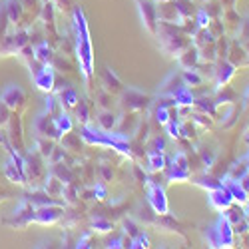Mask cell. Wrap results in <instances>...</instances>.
I'll return each mask as SVG.
<instances>
[{
    "instance_id": "obj_32",
    "label": "cell",
    "mask_w": 249,
    "mask_h": 249,
    "mask_svg": "<svg viewBox=\"0 0 249 249\" xmlns=\"http://www.w3.org/2000/svg\"><path fill=\"white\" fill-rule=\"evenodd\" d=\"M92 227H94L96 231H100V233H108L110 230H114L112 221H110V219H104L102 215H98V217L92 219Z\"/></svg>"
},
{
    "instance_id": "obj_23",
    "label": "cell",
    "mask_w": 249,
    "mask_h": 249,
    "mask_svg": "<svg viewBox=\"0 0 249 249\" xmlns=\"http://www.w3.org/2000/svg\"><path fill=\"white\" fill-rule=\"evenodd\" d=\"M194 106L197 112L201 114H207L210 118H213L217 114V106H215V102L213 100H207V98H199V100H194Z\"/></svg>"
},
{
    "instance_id": "obj_30",
    "label": "cell",
    "mask_w": 249,
    "mask_h": 249,
    "mask_svg": "<svg viewBox=\"0 0 249 249\" xmlns=\"http://www.w3.org/2000/svg\"><path fill=\"white\" fill-rule=\"evenodd\" d=\"M196 183L199 185V188H205V190H217V188H221V181H217L215 178H210V176H201V178H197L196 179Z\"/></svg>"
},
{
    "instance_id": "obj_31",
    "label": "cell",
    "mask_w": 249,
    "mask_h": 249,
    "mask_svg": "<svg viewBox=\"0 0 249 249\" xmlns=\"http://www.w3.org/2000/svg\"><path fill=\"white\" fill-rule=\"evenodd\" d=\"M223 217H225L227 221H230L231 225H235V223H237L239 219H243L245 215H243V210H241V207H233V205H230V207L225 210Z\"/></svg>"
},
{
    "instance_id": "obj_8",
    "label": "cell",
    "mask_w": 249,
    "mask_h": 249,
    "mask_svg": "<svg viewBox=\"0 0 249 249\" xmlns=\"http://www.w3.org/2000/svg\"><path fill=\"white\" fill-rule=\"evenodd\" d=\"M24 102H26V94L18 86H8L2 94V104L8 110H20L24 106Z\"/></svg>"
},
{
    "instance_id": "obj_40",
    "label": "cell",
    "mask_w": 249,
    "mask_h": 249,
    "mask_svg": "<svg viewBox=\"0 0 249 249\" xmlns=\"http://www.w3.org/2000/svg\"><path fill=\"white\" fill-rule=\"evenodd\" d=\"M192 122L196 124V126H201V128H210V126H212L210 116H207V114H201V112L194 114V116H192Z\"/></svg>"
},
{
    "instance_id": "obj_49",
    "label": "cell",
    "mask_w": 249,
    "mask_h": 249,
    "mask_svg": "<svg viewBox=\"0 0 249 249\" xmlns=\"http://www.w3.org/2000/svg\"><path fill=\"white\" fill-rule=\"evenodd\" d=\"M245 102L249 104V88H247V92H245Z\"/></svg>"
},
{
    "instance_id": "obj_47",
    "label": "cell",
    "mask_w": 249,
    "mask_h": 249,
    "mask_svg": "<svg viewBox=\"0 0 249 249\" xmlns=\"http://www.w3.org/2000/svg\"><path fill=\"white\" fill-rule=\"evenodd\" d=\"M100 172H102L104 179H110V178H112V172H110V168H108V165H102V168H100Z\"/></svg>"
},
{
    "instance_id": "obj_20",
    "label": "cell",
    "mask_w": 249,
    "mask_h": 249,
    "mask_svg": "<svg viewBox=\"0 0 249 249\" xmlns=\"http://www.w3.org/2000/svg\"><path fill=\"white\" fill-rule=\"evenodd\" d=\"M4 8H6V14H8V20H10V22H14V24H16L18 20L22 18V14H24L22 0H6Z\"/></svg>"
},
{
    "instance_id": "obj_7",
    "label": "cell",
    "mask_w": 249,
    "mask_h": 249,
    "mask_svg": "<svg viewBox=\"0 0 249 249\" xmlns=\"http://www.w3.org/2000/svg\"><path fill=\"white\" fill-rule=\"evenodd\" d=\"M210 205L217 212H225L230 205H233V197H231L230 190L225 188V183L221 185V188L210 192Z\"/></svg>"
},
{
    "instance_id": "obj_35",
    "label": "cell",
    "mask_w": 249,
    "mask_h": 249,
    "mask_svg": "<svg viewBox=\"0 0 249 249\" xmlns=\"http://www.w3.org/2000/svg\"><path fill=\"white\" fill-rule=\"evenodd\" d=\"M179 138H185V140L196 138V124H194V122H183V124H179Z\"/></svg>"
},
{
    "instance_id": "obj_24",
    "label": "cell",
    "mask_w": 249,
    "mask_h": 249,
    "mask_svg": "<svg viewBox=\"0 0 249 249\" xmlns=\"http://www.w3.org/2000/svg\"><path fill=\"white\" fill-rule=\"evenodd\" d=\"M148 163H150L152 172H161V170H165V165H168L163 152H148Z\"/></svg>"
},
{
    "instance_id": "obj_39",
    "label": "cell",
    "mask_w": 249,
    "mask_h": 249,
    "mask_svg": "<svg viewBox=\"0 0 249 249\" xmlns=\"http://www.w3.org/2000/svg\"><path fill=\"white\" fill-rule=\"evenodd\" d=\"M233 233H235V235H239V237L249 233V219H247V217L239 219V221L233 225Z\"/></svg>"
},
{
    "instance_id": "obj_2",
    "label": "cell",
    "mask_w": 249,
    "mask_h": 249,
    "mask_svg": "<svg viewBox=\"0 0 249 249\" xmlns=\"http://www.w3.org/2000/svg\"><path fill=\"white\" fill-rule=\"evenodd\" d=\"M156 34L161 42V48L170 54H176L179 56L183 50H188L192 46L188 34L183 32L181 26H176V24H170V22H161L158 20V28H156Z\"/></svg>"
},
{
    "instance_id": "obj_41",
    "label": "cell",
    "mask_w": 249,
    "mask_h": 249,
    "mask_svg": "<svg viewBox=\"0 0 249 249\" xmlns=\"http://www.w3.org/2000/svg\"><path fill=\"white\" fill-rule=\"evenodd\" d=\"M163 150H165V140L160 138V136L152 138L150 146H148V152H163Z\"/></svg>"
},
{
    "instance_id": "obj_15",
    "label": "cell",
    "mask_w": 249,
    "mask_h": 249,
    "mask_svg": "<svg viewBox=\"0 0 249 249\" xmlns=\"http://www.w3.org/2000/svg\"><path fill=\"white\" fill-rule=\"evenodd\" d=\"M225 188L230 190L233 201H237L239 205H243V203L249 199V194L239 185V179H230V178H225Z\"/></svg>"
},
{
    "instance_id": "obj_14",
    "label": "cell",
    "mask_w": 249,
    "mask_h": 249,
    "mask_svg": "<svg viewBox=\"0 0 249 249\" xmlns=\"http://www.w3.org/2000/svg\"><path fill=\"white\" fill-rule=\"evenodd\" d=\"M178 58H179V66H181L183 70L197 68V64H199V52H197L196 46H190L188 50H183Z\"/></svg>"
},
{
    "instance_id": "obj_45",
    "label": "cell",
    "mask_w": 249,
    "mask_h": 249,
    "mask_svg": "<svg viewBox=\"0 0 249 249\" xmlns=\"http://www.w3.org/2000/svg\"><path fill=\"white\" fill-rule=\"evenodd\" d=\"M92 192H94V197H96V199L108 197V190H106V185H104V183H96L94 188H92Z\"/></svg>"
},
{
    "instance_id": "obj_51",
    "label": "cell",
    "mask_w": 249,
    "mask_h": 249,
    "mask_svg": "<svg viewBox=\"0 0 249 249\" xmlns=\"http://www.w3.org/2000/svg\"><path fill=\"white\" fill-rule=\"evenodd\" d=\"M158 2H172V0H158Z\"/></svg>"
},
{
    "instance_id": "obj_17",
    "label": "cell",
    "mask_w": 249,
    "mask_h": 249,
    "mask_svg": "<svg viewBox=\"0 0 249 249\" xmlns=\"http://www.w3.org/2000/svg\"><path fill=\"white\" fill-rule=\"evenodd\" d=\"M54 126H56V132H58L60 138H62V136H66V134L72 132L74 124H72V118H70L66 112H60V114L54 116Z\"/></svg>"
},
{
    "instance_id": "obj_3",
    "label": "cell",
    "mask_w": 249,
    "mask_h": 249,
    "mask_svg": "<svg viewBox=\"0 0 249 249\" xmlns=\"http://www.w3.org/2000/svg\"><path fill=\"white\" fill-rule=\"evenodd\" d=\"M150 185V190H148V201L152 205V210L156 215H163V213H168V197H165V192L160 183H154L152 179L146 181Z\"/></svg>"
},
{
    "instance_id": "obj_36",
    "label": "cell",
    "mask_w": 249,
    "mask_h": 249,
    "mask_svg": "<svg viewBox=\"0 0 249 249\" xmlns=\"http://www.w3.org/2000/svg\"><path fill=\"white\" fill-rule=\"evenodd\" d=\"M36 148H38V154L42 156V158H50V154H52V150H54V143L48 142V138H44V140H38Z\"/></svg>"
},
{
    "instance_id": "obj_9",
    "label": "cell",
    "mask_w": 249,
    "mask_h": 249,
    "mask_svg": "<svg viewBox=\"0 0 249 249\" xmlns=\"http://www.w3.org/2000/svg\"><path fill=\"white\" fill-rule=\"evenodd\" d=\"M136 2H138L140 14L143 18V22H146L148 30L156 34V28H158V10H156V6L150 2V0H136Z\"/></svg>"
},
{
    "instance_id": "obj_29",
    "label": "cell",
    "mask_w": 249,
    "mask_h": 249,
    "mask_svg": "<svg viewBox=\"0 0 249 249\" xmlns=\"http://www.w3.org/2000/svg\"><path fill=\"white\" fill-rule=\"evenodd\" d=\"M181 78H183V82H185V86H201V82H203V76H201L196 68L183 70V72H181Z\"/></svg>"
},
{
    "instance_id": "obj_25",
    "label": "cell",
    "mask_w": 249,
    "mask_h": 249,
    "mask_svg": "<svg viewBox=\"0 0 249 249\" xmlns=\"http://www.w3.org/2000/svg\"><path fill=\"white\" fill-rule=\"evenodd\" d=\"M62 188H64V183H62L54 174H50L48 179H46V185H44L46 194L52 196V197H60L62 196Z\"/></svg>"
},
{
    "instance_id": "obj_5",
    "label": "cell",
    "mask_w": 249,
    "mask_h": 249,
    "mask_svg": "<svg viewBox=\"0 0 249 249\" xmlns=\"http://www.w3.org/2000/svg\"><path fill=\"white\" fill-rule=\"evenodd\" d=\"M64 215V205L54 203V205H42V207H34V221L38 223H54Z\"/></svg>"
},
{
    "instance_id": "obj_44",
    "label": "cell",
    "mask_w": 249,
    "mask_h": 249,
    "mask_svg": "<svg viewBox=\"0 0 249 249\" xmlns=\"http://www.w3.org/2000/svg\"><path fill=\"white\" fill-rule=\"evenodd\" d=\"M172 161H174V163H178V165H179V168H185V170H190V160H188V156H185L183 152L176 154Z\"/></svg>"
},
{
    "instance_id": "obj_16",
    "label": "cell",
    "mask_w": 249,
    "mask_h": 249,
    "mask_svg": "<svg viewBox=\"0 0 249 249\" xmlns=\"http://www.w3.org/2000/svg\"><path fill=\"white\" fill-rule=\"evenodd\" d=\"M4 174H6V178H8L10 181H16V183H26V172H24V170H20L12 158H10V160H6V163H4Z\"/></svg>"
},
{
    "instance_id": "obj_6",
    "label": "cell",
    "mask_w": 249,
    "mask_h": 249,
    "mask_svg": "<svg viewBox=\"0 0 249 249\" xmlns=\"http://www.w3.org/2000/svg\"><path fill=\"white\" fill-rule=\"evenodd\" d=\"M215 233H217V239H219V247H233V243H235L233 225L227 221L223 215L215 223Z\"/></svg>"
},
{
    "instance_id": "obj_12",
    "label": "cell",
    "mask_w": 249,
    "mask_h": 249,
    "mask_svg": "<svg viewBox=\"0 0 249 249\" xmlns=\"http://www.w3.org/2000/svg\"><path fill=\"white\" fill-rule=\"evenodd\" d=\"M150 104V98L146 94H142L138 90H128L124 94V106H126L130 112H138V110H143Z\"/></svg>"
},
{
    "instance_id": "obj_18",
    "label": "cell",
    "mask_w": 249,
    "mask_h": 249,
    "mask_svg": "<svg viewBox=\"0 0 249 249\" xmlns=\"http://www.w3.org/2000/svg\"><path fill=\"white\" fill-rule=\"evenodd\" d=\"M165 176H168V181H188L190 179V170L179 168L178 163H170L165 165Z\"/></svg>"
},
{
    "instance_id": "obj_42",
    "label": "cell",
    "mask_w": 249,
    "mask_h": 249,
    "mask_svg": "<svg viewBox=\"0 0 249 249\" xmlns=\"http://www.w3.org/2000/svg\"><path fill=\"white\" fill-rule=\"evenodd\" d=\"M124 230H126V233H128V237H136L138 233H140V227L132 221V219H126V221H124Z\"/></svg>"
},
{
    "instance_id": "obj_33",
    "label": "cell",
    "mask_w": 249,
    "mask_h": 249,
    "mask_svg": "<svg viewBox=\"0 0 249 249\" xmlns=\"http://www.w3.org/2000/svg\"><path fill=\"white\" fill-rule=\"evenodd\" d=\"M76 118L82 122V126L90 122V106H88L86 102H80V104H76Z\"/></svg>"
},
{
    "instance_id": "obj_21",
    "label": "cell",
    "mask_w": 249,
    "mask_h": 249,
    "mask_svg": "<svg viewBox=\"0 0 249 249\" xmlns=\"http://www.w3.org/2000/svg\"><path fill=\"white\" fill-rule=\"evenodd\" d=\"M98 124H100V130L104 132H112L116 128V124H118V118L110 112V110H102L98 114Z\"/></svg>"
},
{
    "instance_id": "obj_4",
    "label": "cell",
    "mask_w": 249,
    "mask_h": 249,
    "mask_svg": "<svg viewBox=\"0 0 249 249\" xmlns=\"http://www.w3.org/2000/svg\"><path fill=\"white\" fill-rule=\"evenodd\" d=\"M32 78H34V84H36L38 90L50 94L56 86V68L52 64H44L42 68H40V72L34 74Z\"/></svg>"
},
{
    "instance_id": "obj_26",
    "label": "cell",
    "mask_w": 249,
    "mask_h": 249,
    "mask_svg": "<svg viewBox=\"0 0 249 249\" xmlns=\"http://www.w3.org/2000/svg\"><path fill=\"white\" fill-rule=\"evenodd\" d=\"M60 106H66V108H76V104L80 102L78 100V94L68 86V88H64V90H60Z\"/></svg>"
},
{
    "instance_id": "obj_27",
    "label": "cell",
    "mask_w": 249,
    "mask_h": 249,
    "mask_svg": "<svg viewBox=\"0 0 249 249\" xmlns=\"http://www.w3.org/2000/svg\"><path fill=\"white\" fill-rule=\"evenodd\" d=\"M52 174L62 181V183H72L74 181V176H72V172L68 170V165H64V163H54V170H52Z\"/></svg>"
},
{
    "instance_id": "obj_34",
    "label": "cell",
    "mask_w": 249,
    "mask_h": 249,
    "mask_svg": "<svg viewBox=\"0 0 249 249\" xmlns=\"http://www.w3.org/2000/svg\"><path fill=\"white\" fill-rule=\"evenodd\" d=\"M170 120H172V108L158 106V110H156V122L160 124V126H165Z\"/></svg>"
},
{
    "instance_id": "obj_28",
    "label": "cell",
    "mask_w": 249,
    "mask_h": 249,
    "mask_svg": "<svg viewBox=\"0 0 249 249\" xmlns=\"http://www.w3.org/2000/svg\"><path fill=\"white\" fill-rule=\"evenodd\" d=\"M247 172H249V170H247V161H245V158H243L241 161H235L233 165H230V172H227V178H230V179H241Z\"/></svg>"
},
{
    "instance_id": "obj_43",
    "label": "cell",
    "mask_w": 249,
    "mask_h": 249,
    "mask_svg": "<svg viewBox=\"0 0 249 249\" xmlns=\"http://www.w3.org/2000/svg\"><path fill=\"white\" fill-rule=\"evenodd\" d=\"M98 100H100V108H102V110H108V108H110V104H112V94L104 90V92H100Z\"/></svg>"
},
{
    "instance_id": "obj_48",
    "label": "cell",
    "mask_w": 249,
    "mask_h": 249,
    "mask_svg": "<svg viewBox=\"0 0 249 249\" xmlns=\"http://www.w3.org/2000/svg\"><path fill=\"white\" fill-rule=\"evenodd\" d=\"M241 210H243V215H245V217L249 219V199H247V201L243 203V207H241Z\"/></svg>"
},
{
    "instance_id": "obj_22",
    "label": "cell",
    "mask_w": 249,
    "mask_h": 249,
    "mask_svg": "<svg viewBox=\"0 0 249 249\" xmlns=\"http://www.w3.org/2000/svg\"><path fill=\"white\" fill-rule=\"evenodd\" d=\"M34 54H36V60L42 62V64H52V60H54V50L48 46V42H40L34 48Z\"/></svg>"
},
{
    "instance_id": "obj_11",
    "label": "cell",
    "mask_w": 249,
    "mask_h": 249,
    "mask_svg": "<svg viewBox=\"0 0 249 249\" xmlns=\"http://www.w3.org/2000/svg\"><path fill=\"white\" fill-rule=\"evenodd\" d=\"M34 126H36V132L42 138H50V140H58L60 138V134L56 132V126H54V116L48 114V112L44 116H40Z\"/></svg>"
},
{
    "instance_id": "obj_38",
    "label": "cell",
    "mask_w": 249,
    "mask_h": 249,
    "mask_svg": "<svg viewBox=\"0 0 249 249\" xmlns=\"http://www.w3.org/2000/svg\"><path fill=\"white\" fill-rule=\"evenodd\" d=\"M194 22L197 24V28H207V26H210V22H212V16H210V14H207V12L201 8V10L197 12V16H196Z\"/></svg>"
},
{
    "instance_id": "obj_52",
    "label": "cell",
    "mask_w": 249,
    "mask_h": 249,
    "mask_svg": "<svg viewBox=\"0 0 249 249\" xmlns=\"http://www.w3.org/2000/svg\"><path fill=\"white\" fill-rule=\"evenodd\" d=\"M247 26H249V22H247Z\"/></svg>"
},
{
    "instance_id": "obj_13",
    "label": "cell",
    "mask_w": 249,
    "mask_h": 249,
    "mask_svg": "<svg viewBox=\"0 0 249 249\" xmlns=\"http://www.w3.org/2000/svg\"><path fill=\"white\" fill-rule=\"evenodd\" d=\"M227 62H231V64L235 66V68H241V66H249V56H247V52L243 50V46L237 42H231V46H230V50H227V58H225Z\"/></svg>"
},
{
    "instance_id": "obj_46",
    "label": "cell",
    "mask_w": 249,
    "mask_h": 249,
    "mask_svg": "<svg viewBox=\"0 0 249 249\" xmlns=\"http://www.w3.org/2000/svg\"><path fill=\"white\" fill-rule=\"evenodd\" d=\"M239 185H241V188H243V190L249 194V172H247V174H245V176L239 179Z\"/></svg>"
},
{
    "instance_id": "obj_19",
    "label": "cell",
    "mask_w": 249,
    "mask_h": 249,
    "mask_svg": "<svg viewBox=\"0 0 249 249\" xmlns=\"http://www.w3.org/2000/svg\"><path fill=\"white\" fill-rule=\"evenodd\" d=\"M104 90L106 92H110L112 96L114 94H118V92H122V82L118 80V76L112 72V68H106V72H104Z\"/></svg>"
},
{
    "instance_id": "obj_1",
    "label": "cell",
    "mask_w": 249,
    "mask_h": 249,
    "mask_svg": "<svg viewBox=\"0 0 249 249\" xmlns=\"http://www.w3.org/2000/svg\"><path fill=\"white\" fill-rule=\"evenodd\" d=\"M72 20H74V30H76V54H78V62H80V70L86 80H90L94 74V52H92V40H90V32H88L86 16L80 6L74 8Z\"/></svg>"
},
{
    "instance_id": "obj_37",
    "label": "cell",
    "mask_w": 249,
    "mask_h": 249,
    "mask_svg": "<svg viewBox=\"0 0 249 249\" xmlns=\"http://www.w3.org/2000/svg\"><path fill=\"white\" fill-rule=\"evenodd\" d=\"M199 156H201L203 165H207V168H212V165L215 163V158H217V154L213 150H210V148H201L199 150Z\"/></svg>"
},
{
    "instance_id": "obj_10",
    "label": "cell",
    "mask_w": 249,
    "mask_h": 249,
    "mask_svg": "<svg viewBox=\"0 0 249 249\" xmlns=\"http://www.w3.org/2000/svg\"><path fill=\"white\" fill-rule=\"evenodd\" d=\"M235 70H237V68L231 64V62H227V60H217L215 74H213L217 88H221V86H225V84H230V80L235 76Z\"/></svg>"
},
{
    "instance_id": "obj_50",
    "label": "cell",
    "mask_w": 249,
    "mask_h": 249,
    "mask_svg": "<svg viewBox=\"0 0 249 249\" xmlns=\"http://www.w3.org/2000/svg\"><path fill=\"white\" fill-rule=\"evenodd\" d=\"M245 161H247V170H249V154H247V158H245Z\"/></svg>"
}]
</instances>
